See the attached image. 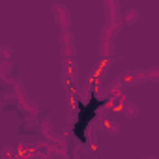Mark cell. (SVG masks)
<instances>
[{
  "instance_id": "1",
  "label": "cell",
  "mask_w": 159,
  "mask_h": 159,
  "mask_svg": "<svg viewBox=\"0 0 159 159\" xmlns=\"http://www.w3.org/2000/svg\"><path fill=\"white\" fill-rule=\"evenodd\" d=\"M103 105V101L101 99H96V98H92L88 103H84V105H81V111H79V116H77V122H75V127H73V133H75V137L81 140V142H84L86 140V127L90 125V122L96 118V112H98V109Z\"/></svg>"
}]
</instances>
